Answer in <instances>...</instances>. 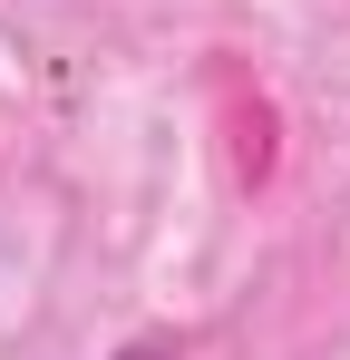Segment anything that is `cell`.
Instances as JSON below:
<instances>
[{
  "label": "cell",
  "instance_id": "obj_1",
  "mask_svg": "<svg viewBox=\"0 0 350 360\" xmlns=\"http://www.w3.org/2000/svg\"><path fill=\"white\" fill-rule=\"evenodd\" d=\"M117 360H166V351H117Z\"/></svg>",
  "mask_w": 350,
  "mask_h": 360
}]
</instances>
